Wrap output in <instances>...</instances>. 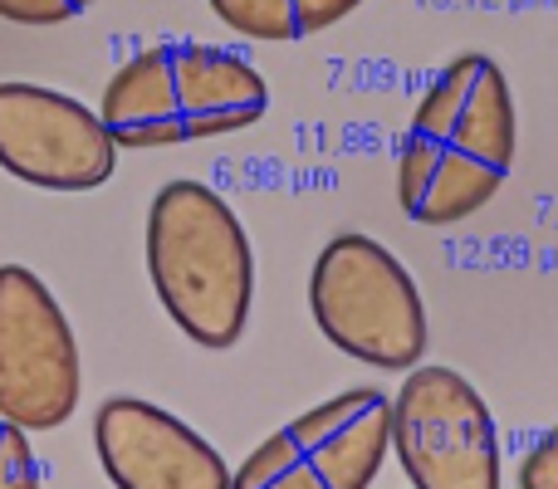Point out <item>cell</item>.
<instances>
[{
  "label": "cell",
  "mask_w": 558,
  "mask_h": 489,
  "mask_svg": "<svg viewBox=\"0 0 558 489\" xmlns=\"http://www.w3.org/2000/svg\"><path fill=\"white\" fill-rule=\"evenodd\" d=\"M520 489H558V426H549L520 461Z\"/></svg>",
  "instance_id": "cell-13"
},
{
  "label": "cell",
  "mask_w": 558,
  "mask_h": 489,
  "mask_svg": "<svg viewBox=\"0 0 558 489\" xmlns=\"http://www.w3.org/2000/svg\"><path fill=\"white\" fill-rule=\"evenodd\" d=\"M78 343L49 284L25 265H0V421L54 431L78 406Z\"/></svg>",
  "instance_id": "cell-7"
},
{
  "label": "cell",
  "mask_w": 558,
  "mask_h": 489,
  "mask_svg": "<svg viewBox=\"0 0 558 489\" xmlns=\"http://www.w3.org/2000/svg\"><path fill=\"white\" fill-rule=\"evenodd\" d=\"M94 0H0V20L10 25H64V20H78Z\"/></svg>",
  "instance_id": "cell-12"
},
{
  "label": "cell",
  "mask_w": 558,
  "mask_h": 489,
  "mask_svg": "<svg viewBox=\"0 0 558 489\" xmlns=\"http://www.w3.org/2000/svg\"><path fill=\"white\" fill-rule=\"evenodd\" d=\"M94 451L113 489H231L226 455L143 396H108L98 406Z\"/></svg>",
  "instance_id": "cell-9"
},
{
  "label": "cell",
  "mask_w": 558,
  "mask_h": 489,
  "mask_svg": "<svg viewBox=\"0 0 558 489\" xmlns=\"http://www.w3.org/2000/svg\"><path fill=\"white\" fill-rule=\"evenodd\" d=\"M0 489H45L39 485L35 445H29V436L10 421H0Z\"/></svg>",
  "instance_id": "cell-11"
},
{
  "label": "cell",
  "mask_w": 558,
  "mask_h": 489,
  "mask_svg": "<svg viewBox=\"0 0 558 489\" xmlns=\"http://www.w3.org/2000/svg\"><path fill=\"white\" fill-rule=\"evenodd\" d=\"M514 98L490 54H456L422 94L397 147V201L416 225H461L514 167Z\"/></svg>",
  "instance_id": "cell-1"
},
{
  "label": "cell",
  "mask_w": 558,
  "mask_h": 489,
  "mask_svg": "<svg viewBox=\"0 0 558 489\" xmlns=\"http://www.w3.org/2000/svg\"><path fill=\"white\" fill-rule=\"evenodd\" d=\"M147 279L196 347L241 343L255 304V249L241 216L206 182L177 176L147 206Z\"/></svg>",
  "instance_id": "cell-2"
},
{
  "label": "cell",
  "mask_w": 558,
  "mask_h": 489,
  "mask_svg": "<svg viewBox=\"0 0 558 489\" xmlns=\"http://www.w3.org/2000/svg\"><path fill=\"white\" fill-rule=\"evenodd\" d=\"M392 455V396L348 387L265 436L231 489H367Z\"/></svg>",
  "instance_id": "cell-5"
},
{
  "label": "cell",
  "mask_w": 558,
  "mask_h": 489,
  "mask_svg": "<svg viewBox=\"0 0 558 489\" xmlns=\"http://www.w3.org/2000/svg\"><path fill=\"white\" fill-rule=\"evenodd\" d=\"M270 113V84L241 49L167 39L147 45L113 69L104 88V118L113 147H186L255 127Z\"/></svg>",
  "instance_id": "cell-3"
},
{
  "label": "cell",
  "mask_w": 558,
  "mask_h": 489,
  "mask_svg": "<svg viewBox=\"0 0 558 489\" xmlns=\"http://www.w3.org/2000/svg\"><path fill=\"white\" fill-rule=\"evenodd\" d=\"M0 167L39 192H94L113 176L118 147L98 108L45 84H0Z\"/></svg>",
  "instance_id": "cell-8"
},
{
  "label": "cell",
  "mask_w": 558,
  "mask_h": 489,
  "mask_svg": "<svg viewBox=\"0 0 558 489\" xmlns=\"http://www.w3.org/2000/svg\"><path fill=\"white\" fill-rule=\"evenodd\" d=\"M308 314L338 353L412 372L426 353V304L412 269L363 231L333 235L308 274Z\"/></svg>",
  "instance_id": "cell-4"
},
{
  "label": "cell",
  "mask_w": 558,
  "mask_h": 489,
  "mask_svg": "<svg viewBox=\"0 0 558 489\" xmlns=\"http://www.w3.org/2000/svg\"><path fill=\"white\" fill-rule=\"evenodd\" d=\"M392 455L412 489H505L500 431L456 367H412L392 396Z\"/></svg>",
  "instance_id": "cell-6"
},
{
  "label": "cell",
  "mask_w": 558,
  "mask_h": 489,
  "mask_svg": "<svg viewBox=\"0 0 558 489\" xmlns=\"http://www.w3.org/2000/svg\"><path fill=\"white\" fill-rule=\"evenodd\" d=\"M367 0H211V10L245 39H265V45H289V39H308L333 29Z\"/></svg>",
  "instance_id": "cell-10"
}]
</instances>
